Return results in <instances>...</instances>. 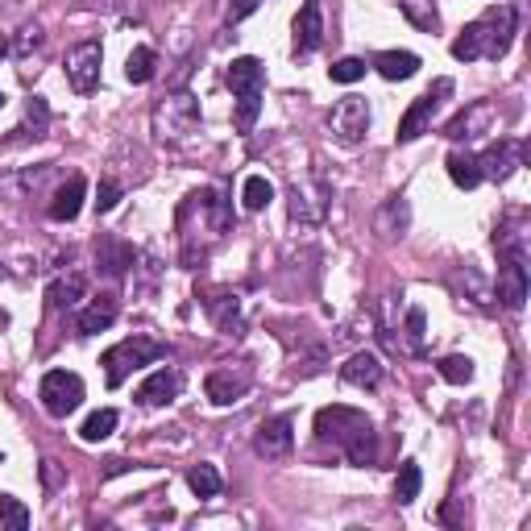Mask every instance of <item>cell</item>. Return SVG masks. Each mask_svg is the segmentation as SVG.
Masks as SVG:
<instances>
[{"label":"cell","mask_w":531,"mask_h":531,"mask_svg":"<svg viewBox=\"0 0 531 531\" xmlns=\"http://www.w3.org/2000/svg\"><path fill=\"white\" fill-rule=\"evenodd\" d=\"M175 229H179V262H183V270H200L212 258V249L225 241V233L233 229V204L216 187H200L179 204Z\"/></svg>","instance_id":"obj_1"},{"label":"cell","mask_w":531,"mask_h":531,"mask_svg":"<svg viewBox=\"0 0 531 531\" xmlns=\"http://www.w3.org/2000/svg\"><path fill=\"white\" fill-rule=\"evenodd\" d=\"M316 440H324V444L332 440L345 453V461L357 469H370L378 461V432L366 419V411H357V407H341V403L320 407L316 411Z\"/></svg>","instance_id":"obj_2"},{"label":"cell","mask_w":531,"mask_h":531,"mask_svg":"<svg viewBox=\"0 0 531 531\" xmlns=\"http://www.w3.org/2000/svg\"><path fill=\"white\" fill-rule=\"evenodd\" d=\"M515 30H519L515 5H494V9H486L478 21H469L465 30L453 38V59H461V63H478V59L498 63L502 54L511 50Z\"/></svg>","instance_id":"obj_3"},{"label":"cell","mask_w":531,"mask_h":531,"mask_svg":"<svg viewBox=\"0 0 531 531\" xmlns=\"http://www.w3.org/2000/svg\"><path fill=\"white\" fill-rule=\"evenodd\" d=\"M225 83L237 96V108H233V125L237 133H249L258 125V113H262V88H266V67L254 54H241V59L229 63L225 71Z\"/></svg>","instance_id":"obj_4"},{"label":"cell","mask_w":531,"mask_h":531,"mask_svg":"<svg viewBox=\"0 0 531 531\" xmlns=\"http://www.w3.org/2000/svg\"><path fill=\"white\" fill-rule=\"evenodd\" d=\"M150 129L158 142H171V146L187 142V137L200 133V100L191 92H166L150 113Z\"/></svg>","instance_id":"obj_5"},{"label":"cell","mask_w":531,"mask_h":531,"mask_svg":"<svg viewBox=\"0 0 531 531\" xmlns=\"http://www.w3.org/2000/svg\"><path fill=\"white\" fill-rule=\"evenodd\" d=\"M158 357H166V345L154 341V337H142V332H133V337H125L121 345H113L100 366H104V378H108V390H117L129 382V374H137L142 366H154Z\"/></svg>","instance_id":"obj_6"},{"label":"cell","mask_w":531,"mask_h":531,"mask_svg":"<svg viewBox=\"0 0 531 531\" xmlns=\"http://www.w3.org/2000/svg\"><path fill=\"white\" fill-rule=\"evenodd\" d=\"M287 200H291V225L312 229V225H320V220L328 216L332 187H328V179H324L320 171H312L307 179H295V183H291Z\"/></svg>","instance_id":"obj_7"},{"label":"cell","mask_w":531,"mask_h":531,"mask_svg":"<svg viewBox=\"0 0 531 531\" xmlns=\"http://www.w3.org/2000/svg\"><path fill=\"white\" fill-rule=\"evenodd\" d=\"M449 96H453V79H436L424 96H415L411 108L403 113V121H399V133H395L399 146L415 142V137H424L432 129V121L440 117V108H444V100H449Z\"/></svg>","instance_id":"obj_8"},{"label":"cell","mask_w":531,"mask_h":531,"mask_svg":"<svg viewBox=\"0 0 531 531\" xmlns=\"http://www.w3.org/2000/svg\"><path fill=\"white\" fill-rule=\"evenodd\" d=\"M83 378L75 374V370H50L46 378H42V386H38V399H42V411L50 415V419H67V415H75L79 411V403H83Z\"/></svg>","instance_id":"obj_9"},{"label":"cell","mask_w":531,"mask_h":531,"mask_svg":"<svg viewBox=\"0 0 531 531\" xmlns=\"http://www.w3.org/2000/svg\"><path fill=\"white\" fill-rule=\"evenodd\" d=\"M204 303V312H208V320L216 324V332L220 337H241L245 332V316H241V295L233 291V287H200V295H195Z\"/></svg>","instance_id":"obj_10"},{"label":"cell","mask_w":531,"mask_h":531,"mask_svg":"<svg viewBox=\"0 0 531 531\" xmlns=\"http://www.w3.org/2000/svg\"><path fill=\"white\" fill-rule=\"evenodd\" d=\"M494 125H498V104L494 100H469L461 113L444 125V137H449V142H478V137H486V133H494Z\"/></svg>","instance_id":"obj_11"},{"label":"cell","mask_w":531,"mask_h":531,"mask_svg":"<svg viewBox=\"0 0 531 531\" xmlns=\"http://www.w3.org/2000/svg\"><path fill=\"white\" fill-rule=\"evenodd\" d=\"M328 129L332 137H337L341 146H357L361 137L370 133V100H361V96H345L332 104V113H328Z\"/></svg>","instance_id":"obj_12"},{"label":"cell","mask_w":531,"mask_h":531,"mask_svg":"<svg viewBox=\"0 0 531 531\" xmlns=\"http://www.w3.org/2000/svg\"><path fill=\"white\" fill-rule=\"evenodd\" d=\"M100 63H104V46H100L96 38L75 42V46L67 50L63 71H67V83H71V88H75L79 96L96 92V83H100Z\"/></svg>","instance_id":"obj_13"},{"label":"cell","mask_w":531,"mask_h":531,"mask_svg":"<svg viewBox=\"0 0 531 531\" xmlns=\"http://www.w3.org/2000/svg\"><path fill=\"white\" fill-rule=\"evenodd\" d=\"M523 158H527V146L523 142H515V137H498V142H490L478 154V171L490 183H507L515 175V166H523Z\"/></svg>","instance_id":"obj_14"},{"label":"cell","mask_w":531,"mask_h":531,"mask_svg":"<svg viewBox=\"0 0 531 531\" xmlns=\"http://www.w3.org/2000/svg\"><path fill=\"white\" fill-rule=\"evenodd\" d=\"M527 254H498V291L494 299L502 307H511V312H519V307L527 303Z\"/></svg>","instance_id":"obj_15"},{"label":"cell","mask_w":531,"mask_h":531,"mask_svg":"<svg viewBox=\"0 0 531 531\" xmlns=\"http://www.w3.org/2000/svg\"><path fill=\"white\" fill-rule=\"evenodd\" d=\"M137 266V249L113 233H100L96 237V270L108 278V283H125Z\"/></svg>","instance_id":"obj_16"},{"label":"cell","mask_w":531,"mask_h":531,"mask_svg":"<svg viewBox=\"0 0 531 531\" xmlns=\"http://www.w3.org/2000/svg\"><path fill=\"white\" fill-rule=\"evenodd\" d=\"M295 449V419L291 415H274L266 424H258L254 432V453L266 457V461H278Z\"/></svg>","instance_id":"obj_17"},{"label":"cell","mask_w":531,"mask_h":531,"mask_svg":"<svg viewBox=\"0 0 531 531\" xmlns=\"http://www.w3.org/2000/svg\"><path fill=\"white\" fill-rule=\"evenodd\" d=\"M117 316H121V299L113 291H100V295L88 299V307L75 312V328H79V337H96V332L113 328Z\"/></svg>","instance_id":"obj_18"},{"label":"cell","mask_w":531,"mask_h":531,"mask_svg":"<svg viewBox=\"0 0 531 531\" xmlns=\"http://www.w3.org/2000/svg\"><path fill=\"white\" fill-rule=\"evenodd\" d=\"M179 390H183V374L179 370H154L142 386L133 390V403L137 407H166V403L179 399Z\"/></svg>","instance_id":"obj_19"},{"label":"cell","mask_w":531,"mask_h":531,"mask_svg":"<svg viewBox=\"0 0 531 531\" xmlns=\"http://www.w3.org/2000/svg\"><path fill=\"white\" fill-rule=\"evenodd\" d=\"M449 287H453V295L465 303H473L478 312H494V287L486 283V274L482 270H473V266H461V270H453L449 274Z\"/></svg>","instance_id":"obj_20"},{"label":"cell","mask_w":531,"mask_h":531,"mask_svg":"<svg viewBox=\"0 0 531 531\" xmlns=\"http://www.w3.org/2000/svg\"><path fill=\"white\" fill-rule=\"evenodd\" d=\"M291 34H295V54H316L324 46V9H320V0H307V5L295 13Z\"/></svg>","instance_id":"obj_21"},{"label":"cell","mask_w":531,"mask_h":531,"mask_svg":"<svg viewBox=\"0 0 531 531\" xmlns=\"http://www.w3.org/2000/svg\"><path fill=\"white\" fill-rule=\"evenodd\" d=\"M411 229V204H407V195H390V200L378 208L374 216V233L382 241H403Z\"/></svg>","instance_id":"obj_22"},{"label":"cell","mask_w":531,"mask_h":531,"mask_svg":"<svg viewBox=\"0 0 531 531\" xmlns=\"http://www.w3.org/2000/svg\"><path fill=\"white\" fill-rule=\"evenodd\" d=\"M204 390H208V399H212L216 407H229V403H237L245 390H249V370H229V366H220V370H212V374L204 378Z\"/></svg>","instance_id":"obj_23"},{"label":"cell","mask_w":531,"mask_h":531,"mask_svg":"<svg viewBox=\"0 0 531 531\" xmlns=\"http://www.w3.org/2000/svg\"><path fill=\"white\" fill-rule=\"evenodd\" d=\"M83 195H88V183H83V175H71L67 183H59V191H54V200L46 208L54 225H71V220L83 212Z\"/></svg>","instance_id":"obj_24"},{"label":"cell","mask_w":531,"mask_h":531,"mask_svg":"<svg viewBox=\"0 0 531 531\" xmlns=\"http://www.w3.org/2000/svg\"><path fill=\"white\" fill-rule=\"evenodd\" d=\"M382 374H386V366L378 361V353H370V349H357L345 366H341V382H349V386H361V390H374L378 382H382Z\"/></svg>","instance_id":"obj_25"},{"label":"cell","mask_w":531,"mask_h":531,"mask_svg":"<svg viewBox=\"0 0 531 531\" xmlns=\"http://www.w3.org/2000/svg\"><path fill=\"white\" fill-rule=\"evenodd\" d=\"M83 295H88V278L83 274H75V270H67V274H59L50 283V291H46V303L54 307V312H75V307L83 303Z\"/></svg>","instance_id":"obj_26"},{"label":"cell","mask_w":531,"mask_h":531,"mask_svg":"<svg viewBox=\"0 0 531 531\" xmlns=\"http://www.w3.org/2000/svg\"><path fill=\"white\" fill-rule=\"evenodd\" d=\"M46 129H50V104L46 96H30L25 100V121L13 129L9 142H38V137H46Z\"/></svg>","instance_id":"obj_27"},{"label":"cell","mask_w":531,"mask_h":531,"mask_svg":"<svg viewBox=\"0 0 531 531\" xmlns=\"http://www.w3.org/2000/svg\"><path fill=\"white\" fill-rule=\"evenodd\" d=\"M382 79H390V83H399V79H411L419 67V54H411V50H382V54H374V63H370Z\"/></svg>","instance_id":"obj_28"},{"label":"cell","mask_w":531,"mask_h":531,"mask_svg":"<svg viewBox=\"0 0 531 531\" xmlns=\"http://www.w3.org/2000/svg\"><path fill=\"white\" fill-rule=\"evenodd\" d=\"M46 46V30H42V25L38 21H25L21 25V30L9 38V54H13V59L17 63H30L34 59V54Z\"/></svg>","instance_id":"obj_29"},{"label":"cell","mask_w":531,"mask_h":531,"mask_svg":"<svg viewBox=\"0 0 531 531\" xmlns=\"http://www.w3.org/2000/svg\"><path fill=\"white\" fill-rule=\"evenodd\" d=\"M117 424H121V415H117L113 407H100V411H92L88 419H83L79 440H83V444H100V440H108V436L117 432Z\"/></svg>","instance_id":"obj_30"},{"label":"cell","mask_w":531,"mask_h":531,"mask_svg":"<svg viewBox=\"0 0 531 531\" xmlns=\"http://www.w3.org/2000/svg\"><path fill=\"white\" fill-rule=\"evenodd\" d=\"M187 486H191L195 498H220V490H225V478L216 473V465L200 461V465L187 469Z\"/></svg>","instance_id":"obj_31"},{"label":"cell","mask_w":531,"mask_h":531,"mask_svg":"<svg viewBox=\"0 0 531 531\" xmlns=\"http://www.w3.org/2000/svg\"><path fill=\"white\" fill-rule=\"evenodd\" d=\"M449 179L465 191H473L482 183V171H478V154H469V150H453L449 154Z\"/></svg>","instance_id":"obj_32"},{"label":"cell","mask_w":531,"mask_h":531,"mask_svg":"<svg viewBox=\"0 0 531 531\" xmlns=\"http://www.w3.org/2000/svg\"><path fill=\"white\" fill-rule=\"evenodd\" d=\"M419 486H424V473H419V461L407 457L395 473V502L399 507H411V502L419 498Z\"/></svg>","instance_id":"obj_33"},{"label":"cell","mask_w":531,"mask_h":531,"mask_svg":"<svg viewBox=\"0 0 531 531\" xmlns=\"http://www.w3.org/2000/svg\"><path fill=\"white\" fill-rule=\"evenodd\" d=\"M270 200H274V183L266 175H249L241 183V208L245 212H262V208H270Z\"/></svg>","instance_id":"obj_34"},{"label":"cell","mask_w":531,"mask_h":531,"mask_svg":"<svg viewBox=\"0 0 531 531\" xmlns=\"http://www.w3.org/2000/svg\"><path fill=\"white\" fill-rule=\"evenodd\" d=\"M428 345V316H424V307H411L407 320H403V349L411 357H419Z\"/></svg>","instance_id":"obj_35"},{"label":"cell","mask_w":531,"mask_h":531,"mask_svg":"<svg viewBox=\"0 0 531 531\" xmlns=\"http://www.w3.org/2000/svg\"><path fill=\"white\" fill-rule=\"evenodd\" d=\"M154 67H158V54L150 46H133L129 59H125V79L129 83H150L154 79Z\"/></svg>","instance_id":"obj_36"},{"label":"cell","mask_w":531,"mask_h":531,"mask_svg":"<svg viewBox=\"0 0 531 531\" xmlns=\"http://www.w3.org/2000/svg\"><path fill=\"white\" fill-rule=\"evenodd\" d=\"M50 171H54V166H50V162H42V166H34V171H21V175L0 179V187H5V191L13 195V200H25L30 191H38V187H42V179H46Z\"/></svg>","instance_id":"obj_37"},{"label":"cell","mask_w":531,"mask_h":531,"mask_svg":"<svg viewBox=\"0 0 531 531\" xmlns=\"http://www.w3.org/2000/svg\"><path fill=\"white\" fill-rule=\"evenodd\" d=\"M399 13L415 25V30H436V25H440L436 0H399Z\"/></svg>","instance_id":"obj_38"},{"label":"cell","mask_w":531,"mask_h":531,"mask_svg":"<svg viewBox=\"0 0 531 531\" xmlns=\"http://www.w3.org/2000/svg\"><path fill=\"white\" fill-rule=\"evenodd\" d=\"M436 370H440L444 382L465 386V382H473V357H465V353H449V357H440V361H436Z\"/></svg>","instance_id":"obj_39"},{"label":"cell","mask_w":531,"mask_h":531,"mask_svg":"<svg viewBox=\"0 0 531 531\" xmlns=\"http://www.w3.org/2000/svg\"><path fill=\"white\" fill-rule=\"evenodd\" d=\"M0 523L13 527V531H25V527H30V507H25L21 498H13V494H0Z\"/></svg>","instance_id":"obj_40"},{"label":"cell","mask_w":531,"mask_h":531,"mask_svg":"<svg viewBox=\"0 0 531 531\" xmlns=\"http://www.w3.org/2000/svg\"><path fill=\"white\" fill-rule=\"evenodd\" d=\"M366 59H341V63H332L328 67V79L332 83H357V79H366Z\"/></svg>","instance_id":"obj_41"},{"label":"cell","mask_w":531,"mask_h":531,"mask_svg":"<svg viewBox=\"0 0 531 531\" xmlns=\"http://www.w3.org/2000/svg\"><path fill=\"white\" fill-rule=\"evenodd\" d=\"M121 195H125V187H121L117 179H100V187H96V212H100V216L113 212V208L121 204Z\"/></svg>","instance_id":"obj_42"},{"label":"cell","mask_w":531,"mask_h":531,"mask_svg":"<svg viewBox=\"0 0 531 531\" xmlns=\"http://www.w3.org/2000/svg\"><path fill=\"white\" fill-rule=\"evenodd\" d=\"M262 5V0H229V9H225V25H241L249 13H254Z\"/></svg>","instance_id":"obj_43"},{"label":"cell","mask_w":531,"mask_h":531,"mask_svg":"<svg viewBox=\"0 0 531 531\" xmlns=\"http://www.w3.org/2000/svg\"><path fill=\"white\" fill-rule=\"evenodd\" d=\"M42 482H46V486L59 482V473H54V461H42Z\"/></svg>","instance_id":"obj_44"},{"label":"cell","mask_w":531,"mask_h":531,"mask_svg":"<svg viewBox=\"0 0 531 531\" xmlns=\"http://www.w3.org/2000/svg\"><path fill=\"white\" fill-rule=\"evenodd\" d=\"M5 54H9V38H5V34H0V59H5Z\"/></svg>","instance_id":"obj_45"},{"label":"cell","mask_w":531,"mask_h":531,"mask_svg":"<svg viewBox=\"0 0 531 531\" xmlns=\"http://www.w3.org/2000/svg\"><path fill=\"white\" fill-rule=\"evenodd\" d=\"M17 5V0H0V9H13Z\"/></svg>","instance_id":"obj_46"},{"label":"cell","mask_w":531,"mask_h":531,"mask_svg":"<svg viewBox=\"0 0 531 531\" xmlns=\"http://www.w3.org/2000/svg\"><path fill=\"white\" fill-rule=\"evenodd\" d=\"M0 278H5V266H0Z\"/></svg>","instance_id":"obj_47"},{"label":"cell","mask_w":531,"mask_h":531,"mask_svg":"<svg viewBox=\"0 0 531 531\" xmlns=\"http://www.w3.org/2000/svg\"><path fill=\"white\" fill-rule=\"evenodd\" d=\"M0 104H5V96H0Z\"/></svg>","instance_id":"obj_48"}]
</instances>
